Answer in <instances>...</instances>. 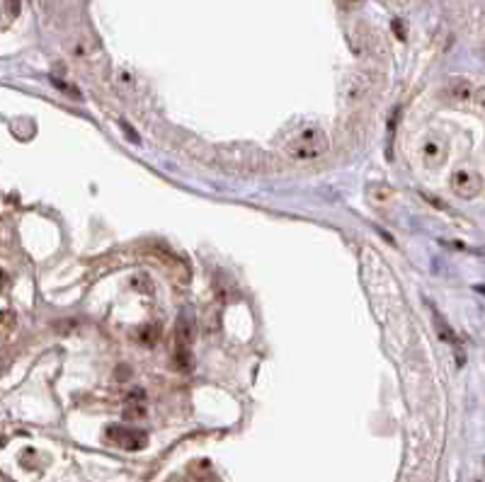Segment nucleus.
<instances>
[{
	"label": "nucleus",
	"instance_id": "obj_4",
	"mask_svg": "<svg viewBox=\"0 0 485 482\" xmlns=\"http://www.w3.org/2000/svg\"><path fill=\"white\" fill-rule=\"evenodd\" d=\"M449 155V140L442 134H432V136L424 138L422 143V160L427 168H439V165L447 163Z\"/></svg>",
	"mask_w": 485,
	"mask_h": 482
},
{
	"label": "nucleus",
	"instance_id": "obj_5",
	"mask_svg": "<svg viewBox=\"0 0 485 482\" xmlns=\"http://www.w3.org/2000/svg\"><path fill=\"white\" fill-rule=\"evenodd\" d=\"M476 95V90H473V85L468 83V80L463 78H452L447 85H444V97L449 99V102H468V99Z\"/></svg>",
	"mask_w": 485,
	"mask_h": 482
},
{
	"label": "nucleus",
	"instance_id": "obj_7",
	"mask_svg": "<svg viewBox=\"0 0 485 482\" xmlns=\"http://www.w3.org/2000/svg\"><path fill=\"white\" fill-rule=\"evenodd\" d=\"M141 400H143V393H132L129 395V400H127V417H141L143 415V405H141Z\"/></svg>",
	"mask_w": 485,
	"mask_h": 482
},
{
	"label": "nucleus",
	"instance_id": "obj_9",
	"mask_svg": "<svg viewBox=\"0 0 485 482\" xmlns=\"http://www.w3.org/2000/svg\"><path fill=\"white\" fill-rule=\"evenodd\" d=\"M337 3H340V8H342V10H354V8H359L364 0H337Z\"/></svg>",
	"mask_w": 485,
	"mask_h": 482
},
{
	"label": "nucleus",
	"instance_id": "obj_6",
	"mask_svg": "<svg viewBox=\"0 0 485 482\" xmlns=\"http://www.w3.org/2000/svg\"><path fill=\"white\" fill-rule=\"evenodd\" d=\"M429 313H432V320H434V330H437V335H439V339L442 342H447V344H456L459 339H456V332L452 330V325L444 320V315L439 313L434 305H429Z\"/></svg>",
	"mask_w": 485,
	"mask_h": 482
},
{
	"label": "nucleus",
	"instance_id": "obj_10",
	"mask_svg": "<svg viewBox=\"0 0 485 482\" xmlns=\"http://www.w3.org/2000/svg\"><path fill=\"white\" fill-rule=\"evenodd\" d=\"M473 97H476L478 107H481V109H485V88H478V90H476V95H473Z\"/></svg>",
	"mask_w": 485,
	"mask_h": 482
},
{
	"label": "nucleus",
	"instance_id": "obj_1",
	"mask_svg": "<svg viewBox=\"0 0 485 482\" xmlns=\"http://www.w3.org/2000/svg\"><path fill=\"white\" fill-rule=\"evenodd\" d=\"M284 150L296 163H313L330 150V138L321 127H306L289 140Z\"/></svg>",
	"mask_w": 485,
	"mask_h": 482
},
{
	"label": "nucleus",
	"instance_id": "obj_11",
	"mask_svg": "<svg viewBox=\"0 0 485 482\" xmlns=\"http://www.w3.org/2000/svg\"><path fill=\"white\" fill-rule=\"evenodd\" d=\"M0 284H3V274H0Z\"/></svg>",
	"mask_w": 485,
	"mask_h": 482
},
{
	"label": "nucleus",
	"instance_id": "obj_2",
	"mask_svg": "<svg viewBox=\"0 0 485 482\" xmlns=\"http://www.w3.org/2000/svg\"><path fill=\"white\" fill-rule=\"evenodd\" d=\"M449 187H452V192L456 194V197L476 199L483 189V177H481V172H476V170H471V168H459V170H454L452 177H449Z\"/></svg>",
	"mask_w": 485,
	"mask_h": 482
},
{
	"label": "nucleus",
	"instance_id": "obj_3",
	"mask_svg": "<svg viewBox=\"0 0 485 482\" xmlns=\"http://www.w3.org/2000/svg\"><path fill=\"white\" fill-rule=\"evenodd\" d=\"M107 439L112 441L114 446L124 451H138L148 444V436L143 434L141 429H134V426H122V424H112L107 429Z\"/></svg>",
	"mask_w": 485,
	"mask_h": 482
},
{
	"label": "nucleus",
	"instance_id": "obj_8",
	"mask_svg": "<svg viewBox=\"0 0 485 482\" xmlns=\"http://www.w3.org/2000/svg\"><path fill=\"white\" fill-rule=\"evenodd\" d=\"M158 337H161V328H158V325H146V328H141V332H138V339L146 346L156 344Z\"/></svg>",
	"mask_w": 485,
	"mask_h": 482
}]
</instances>
